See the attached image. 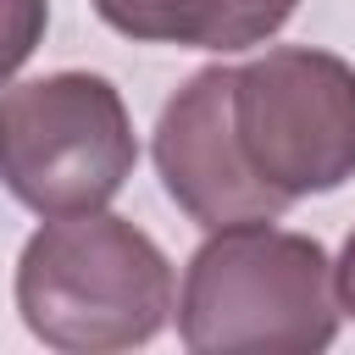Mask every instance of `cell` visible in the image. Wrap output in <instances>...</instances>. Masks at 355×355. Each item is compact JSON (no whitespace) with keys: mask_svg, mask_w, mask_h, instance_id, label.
<instances>
[{"mask_svg":"<svg viewBox=\"0 0 355 355\" xmlns=\"http://www.w3.org/2000/svg\"><path fill=\"white\" fill-rule=\"evenodd\" d=\"M17 311L22 327L61 355L139 349L178 311L172 261L128 216H44L17 255Z\"/></svg>","mask_w":355,"mask_h":355,"instance_id":"6da1fadb","label":"cell"},{"mask_svg":"<svg viewBox=\"0 0 355 355\" xmlns=\"http://www.w3.org/2000/svg\"><path fill=\"white\" fill-rule=\"evenodd\" d=\"M178 338L194 355L327 349L338 338V294L327 250L311 233H288L272 222L216 227L183 266Z\"/></svg>","mask_w":355,"mask_h":355,"instance_id":"7a4b0ae2","label":"cell"},{"mask_svg":"<svg viewBox=\"0 0 355 355\" xmlns=\"http://www.w3.org/2000/svg\"><path fill=\"white\" fill-rule=\"evenodd\" d=\"M139 166L133 116L100 72H44L0 94V183L33 216L105 211Z\"/></svg>","mask_w":355,"mask_h":355,"instance_id":"3957f363","label":"cell"},{"mask_svg":"<svg viewBox=\"0 0 355 355\" xmlns=\"http://www.w3.org/2000/svg\"><path fill=\"white\" fill-rule=\"evenodd\" d=\"M233 128L288 205L333 194L355 178V67L333 50L277 44L233 67Z\"/></svg>","mask_w":355,"mask_h":355,"instance_id":"277c9868","label":"cell"},{"mask_svg":"<svg viewBox=\"0 0 355 355\" xmlns=\"http://www.w3.org/2000/svg\"><path fill=\"white\" fill-rule=\"evenodd\" d=\"M155 172L172 205L205 233L239 222H272L288 200L250 166L233 128V67H200L155 116Z\"/></svg>","mask_w":355,"mask_h":355,"instance_id":"5b68a950","label":"cell"},{"mask_svg":"<svg viewBox=\"0 0 355 355\" xmlns=\"http://www.w3.org/2000/svg\"><path fill=\"white\" fill-rule=\"evenodd\" d=\"M94 17L139 44H183V50H250L266 44L300 0H89Z\"/></svg>","mask_w":355,"mask_h":355,"instance_id":"8992f818","label":"cell"},{"mask_svg":"<svg viewBox=\"0 0 355 355\" xmlns=\"http://www.w3.org/2000/svg\"><path fill=\"white\" fill-rule=\"evenodd\" d=\"M44 28H50V0H0V89L44 44Z\"/></svg>","mask_w":355,"mask_h":355,"instance_id":"52a82bcc","label":"cell"},{"mask_svg":"<svg viewBox=\"0 0 355 355\" xmlns=\"http://www.w3.org/2000/svg\"><path fill=\"white\" fill-rule=\"evenodd\" d=\"M333 294H338V311L355 316V227H349V239H344V250L333 261Z\"/></svg>","mask_w":355,"mask_h":355,"instance_id":"ba28073f","label":"cell"}]
</instances>
